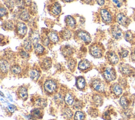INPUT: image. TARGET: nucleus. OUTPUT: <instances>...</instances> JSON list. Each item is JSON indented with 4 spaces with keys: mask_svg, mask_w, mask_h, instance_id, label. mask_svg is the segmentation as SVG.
I'll return each mask as SVG.
<instances>
[{
    "mask_svg": "<svg viewBox=\"0 0 135 120\" xmlns=\"http://www.w3.org/2000/svg\"><path fill=\"white\" fill-rule=\"evenodd\" d=\"M51 60L49 58H46L42 62V67L45 69H48L51 67Z\"/></svg>",
    "mask_w": 135,
    "mask_h": 120,
    "instance_id": "nucleus-13",
    "label": "nucleus"
},
{
    "mask_svg": "<svg viewBox=\"0 0 135 120\" xmlns=\"http://www.w3.org/2000/svg\"><path fill=\"white\" fill-rule=\"evenodd\" d=\"M30 77L34 80H37L40 77V73L36 70H32L30 72Z\"/></svg>",
    "mask_w": 135,
    "mask_h": 120,
    "instance_id": "nucleus-23",
    "label": "nucleus"
},
{
    "mask_svg": "<svg viewBox=\"0 0 135 120\" xmlns=\"http://www.w3.org/2000/svg\"><path fill=\"white\" fill-rule=\"evenodd\" d=\"M16 106L13 105H9L7 107V109L11 113H13L16 110Z\"/></svg>",
    "mask_w": 135,
    "mask_h": 120,
    "instance_id": "nucleus-37",
    "label": "nucleus"
},
{
    "mask_svg": "<svg viewBox=\"0 0 135 120\" xmlns=\"http://www.w3.org/2000/svg\"><path fill=\"white\" fill-rule=\"evenodd\" d=\"M21 56L23 58H27L29 56L28 54L27 53H26L25 51H22L21 52Z\"/></svg>",
    "mask_w": 135,
    "mask_h": 120,
    "instance_id": "nucleus-41",
    "label": "nucleus"
},
{
    "mask_svg": "<svg viewBox=\"0 0 135 120\" xmlns=\"http://www.w3.org/2000/svg\"><path fill=\"white\" fill-rule=\"evenodd\" d=\"M8 69V62L4 60H2L1 61V69L2 72L6 73Z\"/></svg>",
    "mask_w": 135,
    "mask_h": 120,
    "instance_id": "nucleus-16",
    "label": "nucleus"
},
{
    "mask_svg": "<svg viewBox=\"0 0 135 120\" xmlns=\"http://www.w3.org/2000/svg\"><path fill=\"white\" fill-rule=\"evenodd\" d=\"M93 99L97 104H101L102 103V98L99 95H95L93 97Z\"/></svg>",
    "mask_w": 135,
    "mask_h": 120,
    "instance_id": "nucleus-34",
    "label": "nucleus"
},
{
    "mask_svg": "<svg viewBox=\"0 0 135 120\" xmlns=\"http://www.w3.org/2000/svg\"><path fill=\"white\" fill-rule=\"evenodd\" d=\"M124 38L127 41L131 42L134 40L135 36H134V34L131 31H127L125 33Z\"/></svg>",
    "mask_w": 135,
    "mask_h": 120,
    "instance_id": "nucleus-14",
    "label": "nucleus"
},
{
    "mask_svg": "<svg viewBox=\"0 0 135 120\" xmlns=\"http://www.w3.org/2000/svg\"><path fill=\"white\" fill-rule=\"evenodd\" d=\"M78 36L85 42H91V39L90 35L86 32L80 31L78 33Z\"/></svg>",
    "mask_w": 135,
    "mask_h": 120,
    "instance_id": "nucleus-11",
    "label": "nucleus"
},
{
    "mask_svg": "<svg viewBox=\"0 0 135 120\" xmlns=\"http://www.w3.org/2000/svg\"><path fill=\"white\" fill-rule=\"evenodd\" d=\"M77 86L79 89H83L85 85V79L83 77H80L78 79L76 82Z\"/></svg>",
    "mask_w": 135,
    "mask_h": 120,
    "instance_id": "nucleus-20",
    "label": "nucleus"
},
{
    "mask_svg": "<svg viewBox=\"0 0 135 120\" xmlns=\"http://www.w3.org/2000/svg\"><path fill=\"white\" fill-rule=\"evenodd\" d=\"M91 53L97 58H100L102 56V51L101 49L97 45L93 46L91 49Z\"/></svg>",
    "mask_w": 135,
    "mask_h": 120,
    "instance_id": "nucleus-8",
    "label": "nucleus"
},
{
    "mask_svg": "<svg viewBox=\"0 0 135 120\" xmlns=\"http://www.w3.org/2000/svg\"><path fill=\"white\" fill-rule=\"evenodd\" d=\"M129 53V52L128 51L126 50H122L119 53V55L121 57V58H124V57H126L128 54Z\"/></svg>",
    "mask_w": 135,
    "mask_h": 120,
    "instance_id": "nucleus-35",
    "label": "nucleus"
},
{
    "mask_svg": "<svg viewBox=\"0 0 135 120\" xmlns=\"http://www.w3.org/2000/svg\"><path fill=\"white\" fill-rule=\"evenodd\" d=\"M101 15L103 20L106 22H110L111 21V16L110 13L105 9L101 10Z\"/></svg>",
    "mask_w": 135,
    "mask_h": 120,
    "instance_id": "nucleus-9",
    "label": "nucleus"
},
{
    "mask_svg": "<svg viewBox=\"0 0 135 120\" xmlns=\"http://www.w3.org/2000/svg\"><path fill=\"white\" fill-rule=\"evenodd\" d=\"M113 2H114L115 4H117V6H118V7H120V6H121V3L119 1H113Z\"/></svg>",
    "mask_w": 135,
    "mask_h": 120,
    "instance_id": "nucleus-44",
    "label": "nucleus"
},
{
    "mask_svg": "<svg viewBox=\"0 0 135 120\" xmlns=\"http://www.w3.org/2000/svg\"><path fill=\"white\" fill-rule=\"evenodd\" d=\"M131 58L133 61H135V50L131 53Z\"/></svg>",
    "mask_w": 135,
    "mask_h": 120,
    "instance_id": "nucleus-43",
    "label": "nucleus"
},
{
    "mask_svg": "<svg viewBox=\"0 0 135 120\" xmlns=\"http://www.w3.org/2000/svg\"><path fill=\"white\" fill-rule=\"evenodd\" d=\"M71 33L69 30H65L63 31L62 33V36L64 39L68 40L71 38Z\"/></svg>",
    "mask_w": 135,
    "mask_h": 120,
    "instance_id": "nucleus-32",
    "label": "nucleus"
},
{
    "mask_svg": "<svg viewBox=\"0 0 135 120\" xmlns=\"http://www.w3.org/2000/svg\"><path fill=\"white\" fill-rule=\"evenodd\" d=\"M31 40L26 39V40H24V48L27 50H30L32 48V45H31Z\"/></svg>",
    "mask_w": 135,
    "mask_h": 120,
    "instance_id": "nucleus-27",
    "label": "nucleus"
},
{
    "mask_svg": "<svg viewBox=\"0 0 135 120\" xmlns=\"http://www.w3.org/2000/svg\"><path fill=\"white\" fill-rule=\"evenodd\" d=\"M117 20L118 23L123 25V26H127L129 23V19L123 13H119L117 15Z\"/></svg>",
    "mask_w": 135,
    "mask_h": 120,
    "instance_id": "nucleus-3",
    "label": "nucleus"
},
{
    "mask_svg": "<svg viewBox=\"0 0 135 120\" xmlns=\"http://www.w3.org/2000/svg\"><path fill=\"white\" fill-rule=\"evenodd\" d=\"M49 38L50 39V40L53 42H57L59 41V37L57 36V35L56 34V33L55 32H51L50 33L49 35Z\"/></svg>",
    "mask_w": 135,
    "mask_h": 120,
    "instance_id": "nucleus-25",
    "label": "nucleus"
},
{
    "mask_svg": "<svg viewBox=\"0 0 135 120\" xmlns=\"http://www.w3.org/2000/svg\"><path fill=\"white\" fill-rule=\"evenodd\" d=\"M17 31L18 33L22 35H25L27 32V26L24 23L18 22L17 24Z\"/></svg>",
    "mask_w": 135,
    "mask_h": 120,
    "instance_id": "nucleus-10",
    "label": "nucleus"
},
{
    "mask_svg": "<svg viewBox=\"0 0 135 120\" xmlns=\"http://www.w3.org/2000/svg\"><path fill=\"white\" fill-rule=\"evenodd\" d=\"M90 66L89 61L87 60H83L79 63V68L81 70H86Z\"/></svg>",
    "mask_w": 135,
    "mask_h": 120,
    "instance_id": "nucleus-12",
    "label": "nucleus"
},
{
    "mask_svg": "<svg viewBox=\"0 0 135 120\" xmlns=\"http://www.w3.org/2000/svg\"><path fill=\"white\" fill-rule=\"evenodd\" d=\"M49 42H50V40L47 38H45L43 40V44L44 45H47L49 44Z\"/></svg>",
    "mask_w": 135,
    "mask_h": 120,
    "instance_id": "nucleus-42",
    "label": "nucleus"
},
{
    "mask_svg": "<svg viewBox=\"0 0 135 120\" xmlns=\"http://www.w3.org/2000/svg\"><path fill=\"white\" fill-rule=\"evenodd\" d=\"M65 2H72V1H64Z\"/></svg>",
    "mask_w": 135,
    "mask_h": 120,
    "instance_id": "nucleus-46",
    "label": "nucleus"
},
{
    "mask_svg": "<svg viewBox=\"0 0 135 120\" xmlns=\"http://www.w3.org/2000/svg\"><path fill=\"white\" fill-rule=\"evenodd\" d=\"M104 78L108 81L114 80L116 78V73L115 70L112 68H107L103 72Z\"/></svg>",
    "mask_w": 135,
    "mask_h": 120,
    "instance_id": "nucleus-1",
    "label": "nucleus"
},
{
    "mask_svg": "<svg viewBox=\"0 0 135 120\" xmlns=\"http://www.w3.org/2000/svg\"><path fill=\"white\" fill-rule=\"evenodd\" d=\"M65 101L68 105H71L74 101L73 97L70 94H67L65 97Z\"/></svg>",
    "mask_w": 135,
    "mask_h": 120,
    "instance_id": "nucleus-24",
    "label": "nucleus"
},
{
    "mask_svg": "<svg viewBox=\"0 0 135 120\" xmlns=\"http://www.w3.org/2000/svg\"><path fill=\"white\" fill-rule=\"evenodd\" d=\"M84 117V114L80 111H78L75 113L74 115V119L75 120H83Z\"/></svg>",
    "mask_w": 135,
    "mask_h": 120,
    "instance_id": "nucleus-31",
    "label": "nucleus"
},
{
    "mask_svg": "<svg viewBox=\"0 0 135 120\" xmlns=\"http://www.w3.org/2000/svg\"><path fill=\"white\" fill-rule=\"evenodd\" d=\"M65 115L68 117H71L72 116V113L71 112V110L69 108H66L65 111H64Z\"/></svg>",
    "mask_w": 135,
    "mask_h": 120,
    "instance_id": "nucleus-38",
    "label": "nucleus"
},
{
    "mask_svg": "<svg viewBox=\"0 0 135 120\" xmlns=\"http://www.w3.org/2000/svg\"><path fill=\"white\" fill-rule=\"evenodd\" d=\"M52 12L55 14V15H58L61 13V5L57 3L56 2L54 5L52 7Z\"/></svg>",
    "mask_w": 135,
    "mask_h": 120,
    "instance_id": "nucleus-15",
    "label": "nucleus"
},
{
    "mask_svg": "<svg viewBox=\"0 0 135 120\" xmlns=\"http://www.w3.org/2000/svg\"><path fill=\"white\" fill-rule=\"evenodd\" d=\"M40 39V36H39V34L37 32H33L31 35V41L34 44H37V43L39 41Z\"/></svg>",
    "mask_w": 135,
    "mask_h": 120,
    "instance_id": "nucleus-19",
    "label": "nucleus"
},
{
    "mask_svg": "<svg viewBox=\"0 0 135 120\" xmlns=\"http://www.w3.org/2000/svg\"><path fill=\"white\" fill-rule=\"evenodd\" d=\"M66 23L71 27H73L75 25V21L74 19L70 15H68L65 18Z\"/></svg>",
    "mask_w": 135,
    "mask_h": 120,
    "instance_id": "nucleus-22",
    "label": "nucleus"
},
{
    "mask_svg": "<svg viewBox=\"0 0 135 120\" xmlns=\"http://www.w3.org/2000/svg\"><path fill=\"white\" fill-rule=\"evenodd\" d=\"M21 68L18 66H13L12 67V71L14 73H19L21 72Z\"/></svg>",
    "mask_w": 135,
    "mask_h": 120,
    "instance_id": "nucleus-33",
    "label": "nucleus"
},
{
    "mask_svg": "<svg viewBox=\"0 0 135 120\" xmlns=\"http://www.w3.org/2000/svg\"><path fill=\"white\" fill-rule=\"evenodd\" d=\"M97 2L98 3V4H99L100 5H102L104 3V1H97Z\"/></svg>",
    "mask_w": 135,
    "mask_h": 120,
    "instance_id": "nucleus-45",
    "label": "nucleus"
},
{
    "mask_svg": "<svg viewBox=\"0 0 135 120\" xmlns=\"http://www.w3.org/2000/svg\"><path fill=\"white\" fill-rule=\"evenodd\" d=\"M5 25H6V27L7 29L12 30V29H13V23L11 21L6 22L5 23Z\"/></svg>",
    "mask_w": 135,
    "mask_h": 120,
    "instance_id": "nucleus-36",
    "label": "nucleus"
},
{
    "mask_svg": "<svg viewBox=\"0 0 135 120\" xmlns=\"http://www.w3.org/2000/svg\"><path fill=\"white\" fill-rule=\"evenodd\" d=\"M107 58L109 61L112 64H116L119 61L117 55L113 51H110L107 53Z\"/></svg>",
    "mask_w": 135,
    "mask_h": 120,
    "instance_id": "nucleus-6",
    "label": "nucleus"
},
{
    "mask_svg": "<svg viewBox=\"0 0 135 120\" xmlns=\"http://www.w3.org/2000/svg\"><path fill=\"white\" fill-rule=\"evenodd\" d=\"M113 91L114 94L117 96H119L122 93V89L121 87L118 84H115L113 87Z\"/></svg>",
    "mask_w": 135,
    "mask_h": 120,
    "instance_id": "nucleus-21",
    "label": "nucleus"
},
{
    "mask_svg": "<svg viewBox=\"0 0 135 120\" xmlns=\"http://www.w3.org/2000/svg\"><path fill=\"white\" fill-rule=\"evenodd\" d=\"M68 67H69V68L72 71L73 70L74 68H75V66L76 65V61L74 59H70L69 61H68Z\"/></svg>",
    "mask_w": 135,
    "mask_h": 120,
    "instance_id": "nucleus-29",
    "label": "nucleus"
},
{
    "mask_svg": "<svg viewBox=\"0 0 135 120\" xmlns=\"http://www.w3.org/2000/svg\"><path fill=\"white\" fill-rule=\"evenodd\" d=\"M120 104L123 108L126 109L128 107L129 101L126 97L122 96L120 99Z\"/></svg>",
    "mask_w": 135,
    "mask_h": 120,
    "instance_id": "nucleus-17",
    "label": "nucleus"
},
{
    "mask_svg": "<svg viewBox=\"0 0 135 120\" xmlns=\"http://www.w3.org/2000/svg\"><path fill=\"white\" fill-rule=\"evenodd\" d=\"M111 33L113 36L116 39L120 38L122 36V31L120 29V27L117 25H114L112 28Z\"/></svg>",
    "mask_w": 135,
    "mask_h": 120,
    "instance_id": "nucleus-7",
    "label": "nucleus"
},
{
    "mask_svg": "<svg viewBox=\"0 0 135 120\" xmlns=\"http://www.w3.org/2000/svg\"><path fill=\"white\" fill-rule=\"evenodd\" d=\"M35 51L37 53H42L44 51V47L40 44H36L35 45Z\"/></svg>",
    "mask_w": 135,
    "mask_h": 120,
    "instance_id": "nucleus-30",
    "label": "nucleus"
},
{
    "mask_svg": "<svg viewBox=\"0 0 135 120\" xmlns=\"http://www.w3.org/2000/svg\"><path fill=\"white\" fill-rule=\"evenodd\" d=\"M44 87L45 90L48 93H52L55 91L56 88V83L52 80H48L45 81Z\"/></svg>",
    "mask_w": 135,
    "mask_h": 120,
    "instance_id": "nucleus-2",
    "label": "nucleus"
},
{
    "mask_svg": "<svg viewBox=\"0 0 135 120\" xmlns=\"http://www.w3.org/2000/svg\"><path fill=\"white\" fill-rule=\"evenodd\" d=\"M33 114L35 116H36L37 117H40V115H41V112H40V110L38 109H34L33 112Z\"/></svg>",
    "mask_w": 135,
    "mask_h": 120,
    "instance_id": "nucleus-40",
    "label": "nucleus"
},
{
    "mask_svg": "<svg viewBox=\"0 0 135 120\" xmlns=\"http://www.w3.org/2000/svg\"><path fill=\"white\" fill-rule=\"evenodd\" d=\"M92 86L94 89L100 92H103L105 90V86L104 84L99 79L94 80L92 82Z\"/></svg>",
    "mask_w": 135,
    "mask_h": 120,
    "instance_id": "nucleus-4",
    "label": "nucleus"
},
{
    "mask_svg": "<svg viewBox=\"0 0 135 120\" xmlns=\"http://www.w3.org/2000/svg\"><path fill=\"white\" fill-rule=\"evenodd\" d=\"M36 105L38 106H40L42 107H44L46 106L47 102L45 99H44L43 98H40L37 100Z\"/></svg>",
    "mask_w": 135,
    "mask_h": 120,
    "instance_id": "nucleus-28",
    "label": "nucleus"
},
{
    "mask_svg": "<svg viewBox=\"0 0 135 120\" xmlns=\"http://www.w3.org/2000/svg\"><path fill=\"white\" fill-rule=\"evenodd\" d=\"M20 19L22 20H23V21H27L30 18V15L28 13V12H27L26 11H23L20 15Z\"/></svg>",
    "mask_w": 135,
    "mask_h": 120,
    "instance_id": "nucleus-26",
    "label": "nucleus"
},
{
    "mask_svg": "<svg viewBox=\"0 0 135 120\" xmlns=\"http://www.w3.org/2000/svg\"><path fill=\"white\" fill-rule=\"evenodd\" d=\"M119 70L121 73L124 75H129L132 73L131 67L127 64H122L120 66Z\"/></svg>",
    "mask_w": 135,
    "mask_h": 120,
    "instance_id": "nucleus-5",
    "label": "nucleus"
},
{
    "mask_svg": "<svg viewBox=\"0 0 135 120\" xmlns=\"http://www.w3.org/2000/svg\"><path fill=\"white\" fill-rule=\"evenodd\" d=\"M7 13V11L6 8H4V7H1L0 9V14H1V16H3L5 15H6Z\"/></svg>",
    "mask_w": 135,
    "mask_h": 120,
    "instance_id": "nucleus-39",
    "label": "nucleus"
},
{
    "mask_svg": "<svg viewBox=\"0 0 135 120\" xmlns=\"http://www.w3.org/2000/svg\"><path fill=\"white\" fill-rule=\"evenodd\" d=\"M19 95L22 99H26L27 97V91L26 88L24 87H21L19 90Z\"/></svg>",
    "mask_w": 135,
    "mask_h": 120,
    "instance_id": "nucleus-18",
    "label": "nucleus"
}]
</instances>
